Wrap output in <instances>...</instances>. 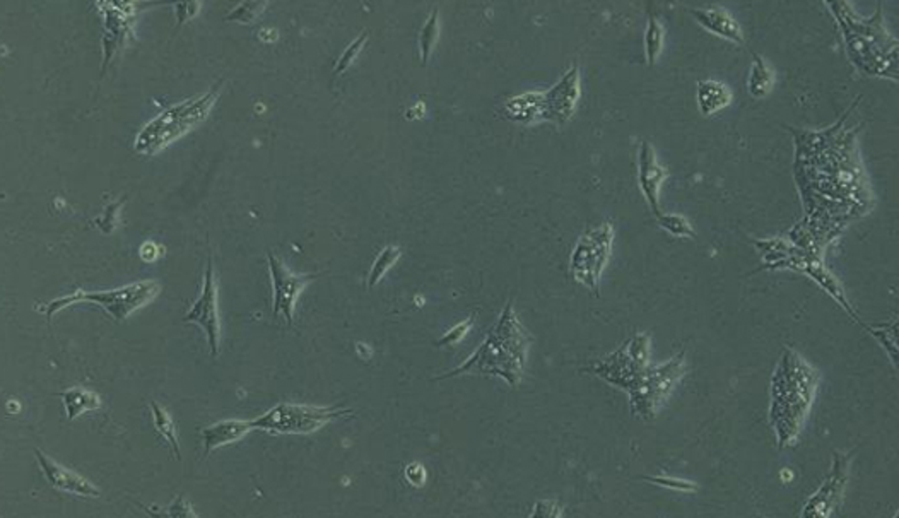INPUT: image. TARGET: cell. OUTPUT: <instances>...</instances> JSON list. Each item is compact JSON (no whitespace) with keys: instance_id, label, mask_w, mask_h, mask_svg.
Listing matches in <instances>:
<instances>
[{"instance_id":"cell-7","label":"cell","mask_w":899,"mask_h":518,"mask_svg":"<svg viewBox=\"0 0 899 518\" xmlns=\"http://www.w3.org/2000/svg\"><path fill=\"white\" fill-rule=\"evenodd\" d=\"M614 228L609 221L583 233L571 252L570 271L581 286L599 295V281L612 254Z\"/></svg>"},{"instance_id":"cell-25","label":"cell","mask_w":899,"mask_h":518,"mask_svg":"<svg viewBox=\"0 0 899 518\" xmlns=\"http://www.w3.org/2000/svg\"><path fill=\"white\" fill-rule=\"evenodd\" d=\"M402 255V250L399 246H385L378 257H376L375 264L371 267V273H370V277H368V287L373 289V287L385 277V274L389 273L390 269L397 264V260L401 259Z\"/></svg>"},{"instance_id":"cell-22","label":"cell","mask_w":899,"mask_h":518,"mask_svg":"<svg viewBox=\"0 0 899 518\" xmlns=\"http://www.w3.org/2000/svg\"><path fill=\"white\" fill-rule=\"evenodd\" d=\"M62 400H64V406L68 410V421L76 420L78 416H81L88 410H96L101 408L99 396L88 390V388H82V387L68 388V392L62 394Z\"/></svg>"},{"instance_id":"cell-16","label":"cell","mask_w":899,"mask_h":518,"mask_svg":"<svg viewBox=\"0 0 899 518\" xmlns=\"http://www.w3.org/2000/svg\"><path fill=\"white\" fill-rule=\"evenodd\" d=\"M691 14L706 31H710L713 35L730 41V43L744 45L746 36H744V31L738 25L737 19L722 5L693 7Z\"/></svg>"},{"instance_id":"cell-21","label":"cell","mask_w":899,"mask_h":518,"mask_svg":"<svg viewBox=\"0 0 899 518\" xmlns=\"http://www.w3.org/2000/svg\"><path fill=\"white\" fill-rule=\"evenodd\" d=\"M542 103H544V93H530V95L518 96L511 99L508 103V115L511 120L517 122H536L542 120Z\"/></svg>"},{"instance_id":"cell-10","label":"cell","mask_w":899,"mask_h":518,"mask_svg":"<svg viewBox=\"0 0 899 518\" xmlns=\"http://www.w3.org/2000/svg\"><path fill=\"white\" fill-rule=\"evenodd\" d=\"M269 260L270 281L274 287V316L282 315L287 326L295 324V306L298 296L307 287L309 281L317 279L319 274H293L274 254H267Z\"/></svg>"},{"instance_id":"cell-32","label":"cell","mask_w":899,"mask_h":518,"mask_svg":"<svg viewBox=\"0 0 899 518\" xmlns=\"http://www.w3.org/2000/svg\"><path fill=\"white\" fill-rule=\"evenodd\" d=\"M474 326V316H469L465 318L464 322L456 324L455 327L450 328L444 337L440 341L436 342V346H455L458 342L462 341L470 328Z\"/></svg>"},{"instance_id":"cell-20","label":"cell","mask_w":899,"mask_h":518,"mask_svg":"<svg viewBox=\"0 0 899 518\" xmlns=\"http://www.w3.org/2000/svg\"><path fill=\"white\" fill-rule=\"evenodd\" d=\"M773 88H775V70L761 55H754L749 70V81H747L749 95L756 99H761L771 95Z\"/></svg>"},{"instance_id":"cell-33","label":"cell","mask_w":899,"mask_h":518,"mask_svg":"<svg viewBox=\"0 0 899 518\" xmlns=\"http://www.w3.org/2000/svg\"><path fill=\"white\" fill-rule=\"evenodd\" d=\"M405 478L407 481L416 486V488H421L424 482H426V469L421 464H409L405 467Z\"/></svg>"},{"instance_id":"cell-11","label":"cell","mask_w":899,"mask_h":518,"mask_svg":"<svg viewBox=\"0 0 899 518\" xmlns=\"http://www.w3.org/2000/svg\"><path fill=\"white\" fill-rule=\"evenodd\" d=\"M185 322H192L201 326L202 330L207 336V341L211 346V353L214 357L219 355V310H217V286L214 281V265L213 259H207V269L204 275V286H202L201 296L193 303V306L188 310V314L183 318Z\"/></svg>"},{"instance_id":"cell-26","label":"cell","mask_w":899,"mask_h":518,"mask_svg":"<svg viewBox=\"0 0 899 518\" xmlns=\"http://www.w3.org/2000/svg\"><path fill=\"white\" fill-rule=\"evenodd\" d=\"M151 408H152V416H154V426H156V430L162 433V437L168 440V443L172 445V449L175 451L176 459L182 461L180 445H178V438H176L175 433V423H173L172 416L166 410L162 409V408H160L156 402H151Z\"/></svg>"},{"instance_id":"cell-30","label":"cell","mask_w":899,"mask_h":518,"mask_svg":"<svg viewBox=\"0 0 899 518\" xmlns=\"http://www.w3.org/2000/svg\"><path fill=\"white\" fill-rule=\"evenodd\" d=\"M366 40H368V33L362 31L361 35L356 40L352 41L350 47L344 50V54L340 55V58H339V62L336 64V70H334L336 76L346 72L350 67V64L358 58V55L361 54V50L364 48V45H366Z\"/></svg>"},{"instance_id":"cell-1","label":"cell","mask_w":899,"mask_h":518,"mask_svg":"<svg viewBox=\"0 0 899 518\" xmlns=\"http://www.w3.org/2000/svg\"><path fill=\"white\" fill-rule=\"evenodd\" d=\"M818 382V371L802 356L787 349L771 382L769 420L777 430L779 447L792 445L799 437L816 396Z\"/></svg>"},{"instance_id":"cell-3","label":"cell","mask_w":899,"mask_h":518,"mask_svg":"<svg viewBox=\"0 0 899 518\" xmlns=\"http://www.w3.org/2000/svg\"><path fill=\"white\" fill-rule=\"evenodd\" d=\"M828 7H831L843 26L848 54L853 64L871 76L891 78V70L896 79L898 66H891L889 57L898 58V52H889V48L898 50V43L889 36L884 27L881 5L873 19H860L848 4H828Z\"/></svg>"},{"instance_id":"cell-23","label":"cell","mask_w":899,"mask_h":518,"mask_svg":"<svg viewBox=\"0 0 899 518\" xmlns=\"http://www.w3.org/2000/svg\"><path fill=\"white\" fill-rule=\"evenodd\" d=\"M664 43H665V29L657 16L650 14L644 31V57L650 67L657 64L658 57L664 50Z\"/></svg>"},{"instance_id":"cell-34","label":"cell","mask_w":899,"mask_h":518,"mask_svg":"<svg viewBox=\"0 0 899 518\" xmlns=\"http://www.w3.org/2000/svg\"><path fill=\"white\" fill-rule=\"evenodd\" d=\"M199 9H201V4H197V2L178 4V5H175L176 16H178V26H182L190 17H193L195 14L199 13Z\"/></svg>"},{"instance_id":"cell-4","label":"cell","mask_w":899,"mask_h":518,"mask_svg":"<svg viewBox=\"0 0 899 518\" xmlns=\"http://www.w3.org/2000/svg\"><path fill=\"white\" fill-rule=\"evenodd\" d=\"M219 89L215 86L209 95L202 96L193 101L180 103L173 109L162 111L152 122H149L137 136L135 150L141 154H154L178 137L187 134L190 129L207 119L209 111L217 99Z\"/></svg>"},{"instance_id":"cell-24","label":"cell","mask_w":899,"mask_h":518,"mask_svg":"<svg viewBox=\"0 0 899 518\" xmlns=\"http://www.w3.org/2000/svg\"><path fill=\"white\" fill-rule=\"evenodd\" d=\"M440 35V16L438 9H433L430 17L426 19L424 26L419 33V54H421V64L426 66L430 62L431 54L434 50V45L438 41Z\"/></svg>"},{"instance_id":"cell-2","label":"cell","mask_w":899,"mask_h":518,"mask_svg":"<svg viewBox=\"0 0 899 518\" xmlns=\"http://www.w3.org/2000/svg\"><path fill=\"white\" fill-rule=\"evenodd\" d=\"M528 344L530 336L520 324L513 305L508 303L495 328L487 334L483 346L464 365L455 368V371L440 378H450L460 373L474 371L497 375L515 387L520 383L524 373Z\"/></svg>"},{"instance_id":"cell-18","label":"cell","mask_w":899,"mask_h":518,"mask_svg":"<svg viewBox=\"0 0 899 518\" xmlns=\"http://www.w3.org/2000/svg\"><path fill=\"white\" fill-rule=\"evenodd\" d=\"M696 103H698L699 111L705 117H710V115H715V113L730 107L732 91L722 81H713V79L699 81L698 89H696Z\"/></svg>"},{"instance_id":"cell-29","label":"cell","mask_w":899,"mask_h":518,"mask_svg":"<svg viewBox=\"0 0 899 518\" xmlns=\"http://www.w3.org/2000/svg\"><path fill=\"white\" fill-rule=\"evenodd\" d=\"M266 7H267L266 2H260V4L258 2H245V4H240L233 13H229L226 19L242 23V25H252Z\"/></svg>"},{"instance_id":"cell-27","label":"cell","mask_w":899,"mask_h":518,"mask_svg":"<svg viewBox=\"0 0 899 518\" xmlns=\"http://www.w3.org/2000/svg\"><path fill=\"white\" fill-rule=\"evenodd\" d=\"M657 223L664 232L669 233L672 236H677V238H695L696 236L691 223L681 214H675V212L662 214L660 212L657 216Z\"/></svg>"},{"instance_id":"cell-8","label":"cell","mask_w":899,"mask_h":518,"mask_svg":"<svg viewBox=\"0 0 899 518\" xmlns=\"http://www.w3.org/2000/svg\"><path fill=\"white\" fill-rule=\"evenodd\" d=\"M650 355H652L650 336L644 332H636L630 341L624 342V346L619 347L614 355L593 361L587 371L628 392L643 375L644 369L650 367Z\"/></svg>"},{"instance_id":"cell-6","label":"cell","mask_w":899,"mask_h":518,"mask_svg":"<svg viewBox=\"0 0 899 518\" xmlns=\"http://www.w3.org/2000/svg\"><path fill=\"white\" fill-rule=\"evenodd\" d=\"M685 373V355L674 356L662 365L644 369L638 382L628 390L632 414L640 416L644 421L653 420Z\"/></svg>"},{"instance_id":"cell-17","label":"cell","mask_w":899,"mask_h":518,"mask_svg":"<svg viewBox=\"0 0 899 518\" xmlns=\"http://www.w3.org/2000/svg\"><path fill=\"white\" fill-rule=\"evenodd\" d=\"M252 430H256L254 421H238V420H228V421H221V423L207 426L202 430L204 451H205V455H209L214 449L242 440Z\"/></svg>"},{"instance_id":"cell-5","label":"cell","mask_w":899,"mask_h":518,"mask_svg":"<svg viewBox=\"0 0 899 518\" xmlns=\"http://www.w3.org/2000/svg\"><path fill=\"white\" fill-rule=\"evenodd\" d=\"M162 291V285L158 281H139L132 283L129 286L120 289H110V291H82L78 289L68 296H62L57 300L50 301L47 306H41V310L47 314V318L50 320L52 315L58 310L76 305V303H94L101 306L111 318L117 322H121L134 314L135 310L146 306L148 303L154 300Z\"/></svg>"},{"instance_id":"cell-19","label":"cell","mask_w":899,"mask_h":518,"mask_svg":"<svg viewBox=\"0 0 899 518\" xmlns=\"http://www.w3.org/2000/svg\"><path fill=\"white\" fill-rule=\"evenodd\" d=\"M804 271H806L807 275H810V277L818 283L819 286L822 287V289H824L830 296H832L834 300L838 301V303L845 308L848 314L852 315L857 322H860V318L857 316V314H855V310L850 306V303L846 300L845 295H843V289H842V286L838 285L836 277H834V275H832V274L830 273V271H828L822 264H819V262H812V260H810V262H806Z\"/></svg>"},{"instance_id":"cell-35","label":"cell","mask_w":899,"mask_h":518,"mask_svg":"<svg viewBox=\"0 0 899 518\" xmlns=\"http://www.w3.org/2000/svg\"><path fill=\"white\" fill-rule=\"evenodd\" d=\"M141 252H149V255L146 257V262H152V260L158 257V254H160L158 246L154 245V243H146V245L142 246V250H141Z\"/></svg>"},{"instance_id":"cell-14","label":"cell","mask_w":899,"mask_h":518,"mask_svg":"<svg viewBox=\"0 0 899 518\" xmlns=\"http://www.w3.org/2000/svg\"><path fill=\"white\" fill-rule=\"evenodd\" d=\"M667 178L669 171L658 163L657 152L653 150V146L648 140H643L638 154V183H640V191L655 216L660 214V191Z\"/></svg>"},{"instance_id":"cell-31","label":"cell","mask_w":899,"mask_h":518,"mask_svg":"<svg viewBox=\"0 0 899 518\" xmlns=\"http://www.w3.org/2000/svg\"><path fill=\"white\" fill-rule=\"evenodd\" d=\"M644 481L648 482H653V484H658L662 488H669V490H674V492H693L698 490V486L687 479L679 478H662V476H655V478H644Z\"/></svg>"},{"instance_id":"cell-15","label":"cell","mask_w":899,"mask_h":518,"mask_svg":"<svg viewBox=\"0 0 899 518\" xmlns=\"http://www.w3.org/2000/svg\"><path fill=\"white\" fill-rule=\"evenodd\" d=\"M35 455L38 459V464H40L45 478L57 490L79 494V496H88V498H98L101 494L99 490L91 484L88 479H84L78 472L55 462L38 449H35Z\"/></svg>"},{"instance_id":"cell-28","label":"cell","mask_w":899,"mask_h":518,"mask_svg":"<svg viewBox=\"0 0 899 518\" xmlns=\"http://www.w3.org/2000/svg\"><path fill=\"white\" fill-rule=\"evenodd\" d=\"M865 328L886 347L887 353L893 357L894 367H898V320H894L893 327L873 328L865 326Z\"/></svg>"},{"instance_id":"cell-13","label":"cell","mask_w":899,"mask_h":518,"mask_svg":"<svg viewBox=\"0 0 899 518\" xmlns=\"http://www.w3.org/2000/svg\"><path fill=\"white\" fill-rule=\"evenodd\" d=\"M580 99V70L577 66L570 68L554 88L544 93L542 120L563 125L575 113Z\"/></svg>"},{"instance_id":"cell-12","label":"cell","mask_w":899,"mask_h":518,"mask_svg":"<svg viewBox=\"0 0 899 518\" xmlns=\"http://www.w3.org/2000/svg\"><path fill=\"white\" fill-rule=\"evenodd\" d=\"M850 461H852V455H842L838 451L834 453L831 474L822 482V486L819 488L816 494L807 502L802 517H831L834 508L842 505L846 484H848Z\"/></svg>"},{"instance_id":"cell-9","label":"cell","mask_w":899,"mask_h":518,"mask_svg":"<svg viewBox=\"0 0 899 518\" xmlns=\"http://www.w3.org/2000/svg\"><path fill=\"white\" fill-rule=\"evenodd\" d=\"M350 414V410L327 409L315 406H298V404H279L264 416L254 421L256 430H266L269 433H311L320 430L325 424L337 418Z\"/></svg>"}]
</instances>
